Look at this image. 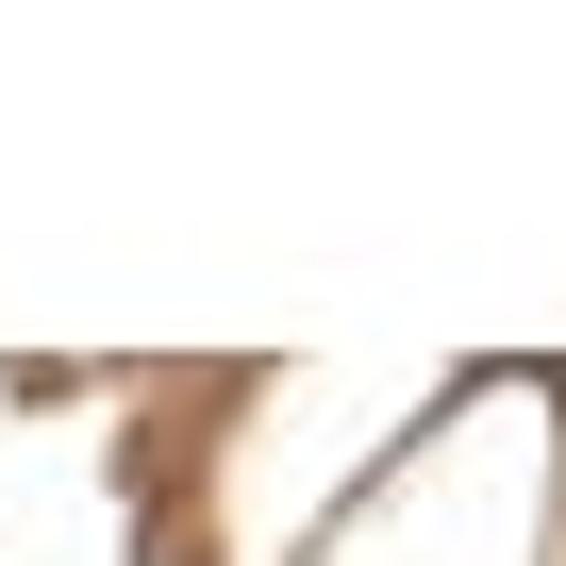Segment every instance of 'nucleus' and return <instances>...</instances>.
I'll list each match as a JSON object with an SVG mask.
<instances>
[{"label": "nucleus", "mask_w": 566, "mask_h": 566, "mask_svg": "<svg viewBox=\"0 0 566 566\" xmlns=\"http://www.w3.org/2000/svg\"><path fill=\"white\" fill-rule=\"evenodd\" d=\"M450 367L266 350L184 384V450H150V566H317V533L400 467Z\"/></svg>", "instance_id": "obj_1"}, {"label": "nucleus", "mask_w": 566, "mask_h": 566, "mask_svg": "<svg viewBox=\"0 0 566 566\" xmlns=\"http://www.w3.org/2000/svg\"><path fill=\"white\" fill-rule=\"evenodd\" d=\"M317 566H566V350L450 367L400 467L317 533Z\"/></svg>", "instance_id": "obj_2"}]
</instances>
